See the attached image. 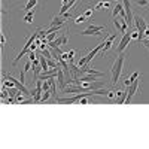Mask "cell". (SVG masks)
<instances>
[{
	"label": "cell",
	"mask_w": 149,
	"mask_h": 149,
	"mask_svg": "<svg viewBox=\"0 0 149 149\" xmlns=\"http://www.w3.org/2000/svg\"><path fill=\"white\" fill-rule=\"evenodd\" d=\"M128 57V54H116V58L112 64V69H110V74H112V86H116L119 78H121V73H122V67H124V63H125V58Z\"/></svg>",
	"instance_id": "obj_1"
},
{
	"label": "cell",
	"mask_w": 149,
	"mask_h": 149,
	"mask_svg": "<svg viewBox=\"0 0 149 149\" xmlns=\"http://www.w3.org/2000/svg\"><path fill=\"white\" fill-rule=\"evenodd\" d=\"M134 26H136V29H137V31L140 33V39H139V42L140 40H143L145 39V31H146V29H148V24H146V21H145V18L140 15V14H137V15H134Z\"/></svg>",
	"instance_id": "obj_2"
},
{
	"label": "cell",
	"mask_w": 149,
	"mask_h": 149,
	"mask_svg": "<svg viewBox=\"0 0 149 149\" xmlns=\"http://www.w3.org/2000/svg\"><path fill=\"white\" fill-rule=\"evenodd\" d=\"M140 82H142V74L136 79L130 86H128V95H127V100H125V104H130L131 103V100H133V97L137 94V91H139V88H140Z\"/></svg>",
	"instance_id": "obj_3"
},
{
	"label": "cell",
	"mask_w": 149,
	"mask_h": 149,
	"mask_svg": "<svg viewBox=\"0 0 149 149\" xmlns=\"http://www.w3.org/2000/svg\"><path fill=\"white\" fill-rule=\"evenodd\" d=\"M102 31H107V29L106 27H103V26H91L86 29V30H84V31H81L79 34L81 36H102L103 33Z\"/></svg>",
	"instance_id": "obj_4"
},
{
	"label": "cell",
	"mask_w": 149,
	"mask_h": 149,
	"mask_svg": "<svg viewBox=\"0 0 149 149\" xmlns=\"http://www.w3.org/2000/svg\"><path fill=\"white\" fill-rule=\"evenodd\" d=\"M115 39H116V33H113V34H110V36L106 37V39H104V45H103V49L100 51V57H106V54L112 49V46H113Z\"/></svg>",
	"instance_id": "obj_5"
},
{
	"label": "cell",
	"mask_w": 149,
	"mask_h": 149,
	"mask_svg": "<svg viewBox=\"0 0 149 149\" xmlns=\"http://www.w3.org/2000/svg\"><path fill=\"white\" fill-rule=\"evenodd\" d=\"M131 40H133V39H131V33H127V31H125V33L122 34V39H121V42H119V45H118V48H116V54H121V52L125 51Z\"/></svg>",
	"instance_id": "obj_6"
},
{
	"label": "cell",
	"mask_w": 149,
	"mask_h": 149,
	"mask_svg": "<svg viewBox=\"0 0 149 149\" xmlns=\"http://www.w3.org/2000/svg\"><path fill=\"white\" fill-rule=\"evenodd\" d=\"M57 79H58V81H57V82H58V86L64 90L67 82H66V74H64V70H63V67H61V66H60V67H58V70H57Z\"/></svg>",
	"instance_id": "obj_7"
},
{
	"label": "cell",
	"mask_w": 149,
	"mask_h": 149,
	"mask_svg": "<svg viewBox=\"0 0 149 149\" xmlns=\"http://www.w3.org/2000/svg\"><path fill=\"white\" fill-rule=\"evenodd\" d=\"M127 95H128V90H121V91H116L115 93V102L118 103V104H124L125 103V100H127Z\"/></svg>",
	"instance_id": "obj_8"
},
{
	"label": "cell",
	"mask_w": 149,
	"mask_h": 149,
	"mask_svg": "<svg viewBox=\"0 0 149 149\" xmlns=\"http://www.w3.org/2000/svg\"><path fill=\"white\" fill-rule=\"evenodd\" d=\"M139 76H140V74H139L137 72H134V73H131V74H130V78L127 76L125 79H124V85H125V86H130V85H131V84H133V82H134L136 79L139 78Z\"/></svg>",
	"instance_id": "obj_9"
},
{
	"label": "cell",
	"mask_w": 149,
	"mask_h": 149,
	"mask_svg": "<svg viewBox=\"0 0 149 149\" xmlns=\"http://www.w3.org/2000/svg\"><path fill=\"white\" fill-rule=\"evenodd\" d=\"M124 8V3H116V6L112 9V18H116V15L119 14V10Z\"/></svg>",
	"instance_id": "obj_10"
},
{
	"label": "cell",
	"mask_w": 149,
	"mask_h": 149,
	"mask_svg": "<svg viewBox=\"0 0 149 149\" xmlns=\"http://www.w3.org/2000/svg\"><path fill=\"white\" fill-rule=\"evenodd\" d=\"M33 17H34V9H31V10L27 12V15H26V18H24V21L29 22V24H31V22H33Z\"/></svg>",
	"instance_id": "obj_11"
},
{
	"label": "cell",
	"mask_w": 149,
	"mask_h": 149,
	"mask_svg": "<svg viewBox=\"0 0 149 149\" xmlns=\"http://www.w3.org/2000/svg\"><path fill=\"white\" fill-rule=\"evenodd\" d=\"M85 19H86V17H85L84 14H81V15H78V17L73 18V22H74V24H82Z\"/></svg>",
	"instance_id": "obj_12"
},
{
	"label": "cell",
	"mask_w": 149,
	"mask_h": 149,
	"mask_svg": "<svg viewBox=\"0 0 149 149\" xmlns=\"http://www.w3.org/2000/svg\"><path fill=\"white\" fill-rule=\"evenodd\" d=\"M36 5H37V0H29L27 5H26V10H31V9H34Z\"/></svg>",
	"instance_id": "obj_13"
},
{
	"label": "cell",
	"mask_w": 149,
	"mask_h": 149,
	"mask_svg": "<svg viewBox=\"0 0 149 149\" xmlns=\"http://www.w3.org/2000/svg\"><path fill=\"white\" fill-rule=\"evenodd\" d=\"M93 10H94V6H93V8L90 6V8H86V9L82 12V14H84L86 18H91V15H93Z\"/></svg>",
	"instance_id": "obj_14"
},
{
	"label": "cell",
	"mask_w": 149,
	"mask_h": 149,
	"mask_svg": "<svg viewBox=\"0 0 149 149\" xmlns=\"http://www.w3.org/2000/svg\"><path fill=\"white\" fill-rule=\"evenodd\" d=\"M112 22H113V26H115V29L119 31V33H122V26H121V22L116 19V18H113V19H112Z\"/></svg>",
	"instance_id": "obj_15"
},
{
	"label": "cell",
	"mask_w": 149,
	"mask_h": 149,
	"mask_svg": "<svg viewBox=\"0 0 149 149\" xmlns=\"http://www.w3.org/2000/svg\"><path fill=\"white\" fill-rule=\"evenodd\" d=\"M131 39H134V40H139L140 39V33L136 30V31H131Z\"/></svg>",
	"instance_id": "obj_16"
},
{
	"label": "cell",
	"mask_w": 149,
	"mask_h": 149,
	"mask_svg": "<svg viewBox=\"0 0 149 149\" xmlns=\"http://www.w3.org/2000/svg\"><path fill=\"white\" fill-rule=\"evenodd\" d=\"M78 103H81V104H88V103H90V98H88V97H82V98H79Z\"/></svg>",
	"instance_id": "obj_17"
},
{
	"label": "cell",
	"mask_w": 149,
	"mask_h": 149,
	"mask_svg": "<svg viewBox=\"0 0 149 149\" xmlns=\"http://www.w3.org/2000/svg\"><path fill=\"white\" fill-rule=\"evenodd\" d=\"M137 5H139V6H143V8H146V6L149 5V2H148V0H137Z\"/></svg>",
	"instance_id": "obj_18"
},
{
	"label": "cell",
	"mask_w": 149,
	"mask_h": 149,
	"mask_svg": "<svg viewBox=\"0 0 149 149\" xmlns=\"http://www.w3.org/2000/svg\"><path fill=\"white\" fill-rule=\"evenodd\" d=\"M67 54H69V63H70V61L73 60V55L76 54V51H74V49H70V51H67Z\"/></svg>",
	"instance_id": "obj_19"
},
{
	"label": "cell",
	"mask_w": 149,
	"mask_h": 149,
	"mask_svg": "<svg viewBox=\"0 0 149 149\" xmlns=\"http://www.w3.org/2000/svg\"><path fill=\"white\" fill-rule=\"evenodd\" d=\"M46 39H48V42H51V40H54V39H55V33H48V36H46Z\"/></svg>",
	"instance_id": "obj_20"
},
{
	"label": "cell",
	"mask_w": 149,
	"mask_h": 149,
	"mask_svg": "<svg viewBox=\"0 0 149 149\" xmlns=\"http://www.w3.org/2000/svg\"><path fill=\"white\" fill-rule=\"evenodd\" d=\"M31 69V63H30V61H29V63L26 64V67H24V72H29Z\"/></svg>",
	"instance_id": "obj_21"
},
{
	"label": "cell",
	"mask_w": 149,
	"mask_h": 149,
	"mask_svg": "<svg viewBox=\"0 0 149 149\" xmlns=\"http://www.w3.org/2000/svg\"><path fill=\"white\" fill-rule=\"evenodd\" d=\"M109 8H110V3H109V2H103V9L106 10V9H109Z\"/></svg>",
	"instance_id": "obj_22"
},
{
	"label": "cell",
	"mask_w": 149,
	"mask_h": 149,
	"mask_svg": "<svg viewBox=\"0 0 149 149\" xmlns=\"http://www.w3.org/2000/svg\"><path fill=\"white\" fill-rule=\"evenodd\" d=\"M5 43H6V36L2 34V46H5Z\"/></svg>",
	"instance_id": "obj_23"
},
{
	"label": "cell",
	"mask_w": 149,
	"mask_h": 149,
	"mask_svg": "<svg viewBox=\"0 0 149 149\" xmlns=\"http://www.w3.org/2000/svg\"><path fill=\"white\" fill-rule=\"evenodd\" d=\"M148 30H149V24H148Z\"/></svg>",
	"instance_id": "obj_24"
},
{
	"label": "cell",
	"mask_w": 149,
	"mask_h": 149,
	"mask_svg": "<svg viewBox=\"0 0 149 149\" xmlns=\"http://www.w3.org/2000/svg\"><path fill=\"white\" fill-rule=\"evenodd\" d=\"M27 2H29V0H27Z\"/></svg>",
	"instance_id": "obj_25"
}]
</instances>
